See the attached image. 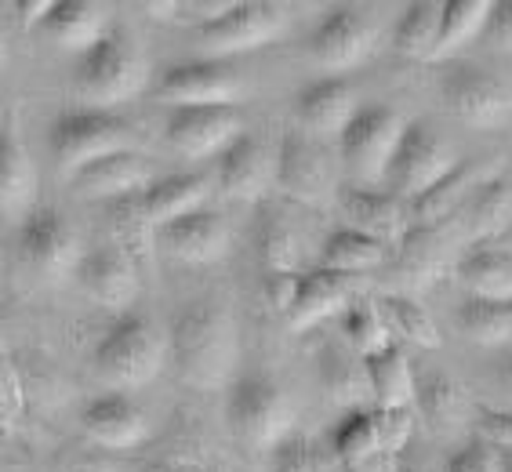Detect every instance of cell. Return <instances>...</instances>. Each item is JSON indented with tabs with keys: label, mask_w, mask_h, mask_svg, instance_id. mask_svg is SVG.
I'll return each instance as SVG.
<instances>
[{
	"label": "cell",
	"mask_w": 512,
	"mask_h": 472,
	"mask_svg": "<svg viewBox=\"0 0 512 472\" xmlns=\"http://www.w3.org/2000/svg\"><path fill=\"white\" fill-rule=\"evenodd\" d=\"M168 353L182 382L197 389H218L237 367V324L218 298H193L175 313Z\"/></svg>",
	"instance_id": "1"
},
{
	"label": "cell",
	"mask_w": 512,
	"mask_h": 472,
	"mask_svg": "<svg viewBox=\"0 0 512 472\" xmlns=\"http://www.w3.org/2000/svg\"><path fill=\"white\" fill-rule=\"evenodd\" d=\"M146 77L149 69L142 51L120 30H109L99 44H91L73 62V91L80 102H88V109H106L135 99L146 88Z\"/></svg>",
	"instance_id": "2"
},
{
	"label": "cell",
	"mask_w": 512,
	"mask_h": 472,
	"mask_svg": "<svg viewBox=\"0 0 512 472\" xmlns=\"http://www.w3.org/2000/svg\"><path fill=\"white\" fill-rule=\"evenodd\" d=\"M226 425L244 447L273 451L295 433V407L269 374H240L226 393Z\"/></svg>",
	"instance_id": "3"
},
{
	"label": "cell",
	"mask_w": 512,
	"mask_h": 472,
	"mask_svg": "<svg viewBox=\"0 0 512 472\" xmlns=\"http://www.w3.org/2000/svg\"><path fill=\"white\" fill-rule=\"evenodd\" d=\"M135 128L113 109H66L51 120L48 128V149L59 175L73 178L84 164L120 149H135Z\"/></svg>",
	"instance_id": "4"
},
{
	"label": "cell",
	"mask_w": 512,
	"mask_h": 472,
	"mask_svg": "<svg viewBox=\"0 0 512 472\" xmlns=\"http://www.w3.org/2000/svg\"><path fill=\"white\" fill-rule=\"evenodd\" d=\"M168 360V338L160 335L149 316L128 313L109 327L95 345V371L109 385L120 389H142L160 374Z\"/></svg>",
	"instance_id": "5"
},
{
	"label": "cell",
	"mask_w": 512,
	"mask_h": 472,
	"mask_svg": "<svg viewBox=\"0 0 512 472\" xmlns=\"http://www.w3.org/2000/svg\"><path fill=\"white\" fill-rule=\"evenodd\" d=\"M404 128L407 120L393 106L367 102V106L356 109L353 120L338 135V153H342V164L349 171V178H353V186H382Z\"/></svg>",
	"instance_id": "6"
},
{
	"label": "cell",
	"mask_w": 512,
	"mask_h": 472,
	"mask_svg": "<svg viewBox=\"0 0 512 472\" xmlns=\"http://www.w3.org/2000/svg\"><path fill=\"white\" fill-rule=\"evenodd\" d=\"M291 26L284 4H269V0H244V4H229L215 22H207L197 30V48L204 59L233 62V55L258 51L280 40Z\"/></svg>",
	"instance_id": "7"
},
{
	"label": "cell",
	"mask_w": 512,
	"mask_h": 472,
	"mask_svg": "<svg viewBox=\"0 0 512 472\" xmlns=\"http://www.w3.org/2000/svg\"><path fill=\"white\" fill-rule=\"evenodd\" d=\"M454 164H458V157L451 153L444 135L436 131L433 120H407L400 146H396L389 171H385V186H389L393 197L411 204L429 186H436Z\"/></svg>",
	"instance_id": "8"
},
{
	"label": "cell",
	"mask_w": 512,
	"mask_h": 472,
	"mask_svg": "<svg viewBox=\"0 0 512 472\" xmlns=\"http://www.w3.org/2000/svg\"><path fill=\"white\" fill-rule=\"evenodd\" d=\"M276 189L295 204H324L335 197V160L320 138L302 128L287 131L276 146Z\"/></svg>",
	"instance_id": "9"
},
{
	"label": "cell",
	"mask_w": 512,
	"mask_h": 472,
	"mask_svg": "<svg viewBox=\"0 0 512 472\" xmlns=\"http://www.w3.org/2000/svg\"><path fill=\"white\" fill-rule=\"evenodd\" d=\"M378 44V19L367 8L356 4H338L316 22L309 33V59L327 73H345L375 51Z\"/></svg>",
	"instance_id": "10"
},
{
	"label": "cell",
	"mask_w": 512,
	"mask_h": 472,
	"mask_svg": "<svg viewBox=\"0 0 512 472\" xmlns=\"http://www.w3.org/2000/svg\"><path fill=\"white\" fill-rule=\"evenodd\" d=\"M15 251H19L26 266L44 276H59L77 269L80 255H84L73 222L51 204H40L22 215L19 233H15Z\"/></svg>",
	"instance_id": "11"
},
{
	"label": "cell",
	"mask_w": 512,
	"mask_h": 472,
	"mask_svg": "<svg viewBox=\"0 0 512 472\" xmlns=\"http://www.w3.org/2000/svg\"><path fill=\"white\" fill-rule=\"evenodd\" d=\"M244 77L233 62L193 59L171 66L157 84V99L171 106H237L244 99Z\"/></svg>",
	"instance_id": "12"
},
{
	"label": "cell",
	"mask_w": 512,
	"mask_h": 472,
	"mask_svg": "<svg viewBox=\"0 0 512 472\" xmlns=\"http://www.w3.org/2000/svg\"><path fill=\"white\" fill-rule=\"evenodd\" d=\"M462 233H465L462 215L447 218L440 226L411 229L396 244V255H393V280L400 284L396 295H411L418 287H429L433 280H440V273L451 262V251L458 247Z\"/></svg>",
	"instance_id": "13"
},
{
	"label": "cell",
	"mask_w": 512,
	"mask_h": 472,
	"mask_svg": "<svg viewBox=\"0 0 512 472\" xmlns=\"http://www.w3.org/2000/svg\"><path fill=\"white\" fill-rule=\"evenodd\" d=\"M440 91L454 117L469 128H498L512 117V91L480 66H451Z\"/></svg>",
	"instance_id": "14"
},
{
	"label": "cell",
	"mask_w": 512,
	"mask_h": 472,
	"mask_svg": "<svg viewBox=\"0 0 512 472\" xmlns=\"http://www.w3.org/2000/svg\"><path fill=\"white\" fill-rule=\"evenodd\" d=\"M240 131L244 117L237 106H175L164 124L168 146L189 160L218 157Z\"/></svg>",
	"instance_id": "15"
},
{
	"label": "cell",
	"mask_w": 512,
	"mask_h": 472,
	"mask_svg": "<svg viewBox=\"0 0 512 472\" xmlns=\"http://www.w3.org/2000/svg\"><path fill=\"white\" fill-rule=\"evenodd\" d=\"M215 182L229 200H258L276 186V149L255 131H240L222 153H218Z\"/></svg>",
	"instance_id": "16"
},
{
	"label": "cell",
	"mask_w": 512,
	"mask_h": 472,
	"mask_svg": "<svg viewBox=\"0 0 512 472\" xmlns=\"http://www.w3.org/2000/svg\"><path fill=\"white\" fill-rule=\"evenodd\" d=\"M494 175H498V168L487 164V160H473V157L458 160L436 186H429L422 197H414L411 204H407L411 229L440 226L447 218H458L465 211V204H469Z\"/></svg>",
	"instance_id": "17"
},
{
	"label": "cell",
	"mask_w": 512,
	"mask_h": 472,
	"mask_svg": "<svg viewBox=\"0 0 512 472\" xmlns=\"http://www.w3.org/2000/svg\"><path fill=\"white\" fill-rule=\"evenodd\" d=\"M153 182H157V175H153L149 157H142L138 149H120V153H109V157L84 164L77 175L69 178V189H73L80 200L113 204V200L146 193Z\"/></svg>",
	"instance_id": "18"
},
{
	"label": "cell",
	"mask_w": 512,
	"mask_h": 472,
	"mask_svg": "<svg viewBox=\"0 0 512 472\" xmlns=\"http://www.w3.org/2000/svg\"><path fill=\"white\" fill-rule=\"evenodd\" d=\"M73 280L91 302L106 309H128L138 298V262L117 244H99L84 251L73 269Z\"/></svg>",
	"instance_id": "19"
},
{
	"label": "cell",
	"mask_w": 512,
	"mask_h": 472,
	"mask_svg": "<svg viewBox=\"0 0 512 472\" xmlns=\"http://www.w3.org/2000/svg\"><path fill=\"white\" fill-rule=\"evenodd\" d=\"M338 207H342L345 229L371 236L378 244L393 251L407 233H411V215L400 197L389 189H367V186H345L338 189Z\"/></svg>",
	"instance_id": "20"
},
{
	"label": "cell",
	"mask_w": 512,
	"mask_h": 472,
	"mask_svg": "<svg viewBox=\"0 0 512 472\" xmlns=\"http://www.w3.org/2000/svg\"><path fill=\"white\" fill-rule=\"evenodd\" d=\"M229 222L226 215H218L211 207L189 211V215L175 218L168 226L157 229V247L168 251L171 258L186 262V266H211L229 251Z\"/></svg>",
	"instance_id": "21"
},
{
	"label": "cell",
	"mask_w": 512,
	"mask_h": 472,
	"mask_svg": "<svg viewBox=\"0 0 512 472\" xmlns=\"http://www.w3.org/2000/svg\"><path fill=\"white\" fill-rule=\"evenodd\" d=\"M356 109H360L356 88H353V80H345V77L313 80L309 88L298 91V99H295L298 128L306 131V135L320 138V142L342 135Z\"/></svg>",
	"instance_id": "22"
},
{
	"label": "cell",
	"mask_w": 512,
	"mask_h": 472,
	"mask_svg": "<svg viewBox=\"0 0 512 472\" xmlns=\"http://www.w3.org/2000/svg\"><path fill=\"white\" fill-rule=\"evenodd\" d=\"M80 425L91 436V443H99L106 451H131L149 436L146 411L124 393H106L91 400L80 414Z\"/></svg>",
	"instance_id": "23"
},
{
	"label": "cell",
	"mask_w": 512,
	"mask_h": 472,
	"mask_svg": "<svg viewBox=\"0 0 512 472\" xmlns=\"http://www.w3.org/2000/svg\"><path fill=\"white\" fill-rule=\"evenodd\" d=\"M353 280L356 276L331 273V269H313V273L298 276L295 302L287 309V327L291 331H313L316 324H324L327 316L345 313L353 305Z\"/></svg>",
	"instance_id": "24"
},
{
	"label": "cell",
	"mask_w": 512,
	"mask_h": 472,
	"mask_svg": "<svg viewBox=\"0 0 512 472\" xmlns=\"http://www.w3.org/2000/svg\"><path fill=\"white\" fill-rule=\"evenodd\" d=\"M458 284L476 302H512V251L498 244H473L454 262Z\"/></svg>",
	"instance_id": "25"
},
{
	"label": "cell",
	"mask_w": 512,
	"mask_h": 472,
	"mask_svg": "<svg viewBox=\"0 0 512 472\" xmlns=\"http://www.w3.org/2000/svg\"><path fill=\"white\" fill-rule=\"evenodd\" d=\"M40 33H44L55 48L84 55L91 44H99L109 33L106 8H102V4H88V0H55L44 26H40Z\"/></svg>",
	"instance_id": "26"
},
{
	"label": "cell",
	"mask_w": 512,
	"mask_h": 472,
	"mask_svg": "<svg viewBox=\"0 0 512 472\" xmlns=\"http://www.w3.org/2000/svg\"><path fill=\"white\" fill-rule=\"evenodd\" d=\"M364 371H367V389L375 396L378 411H411L414 400H418V378L411 371L404 345L393 342L382 353L367 356Z\"/></svg>",
	"instance_id": "27"
},
{
	"label": "cell",
	"mask_w": 512,
	"mask_h": 472,
	"mask_svg": "<svg viewBox=\"0 0 512 472\" xmlns=\"http://www.w3.org/2000/svg\"><path fill=\"white\" fill-rule=\"evenodd\" d=\"M33 197H37V171L26 153L19 128L4 124L0 128V215H26L33 211Z\"/></svg>",
	"instance_id": "28"
},
{
	"label": "cell",
	"mask_w": 512,
	"mask_h": 472,
	"mask_svg": "<svg viewBox=\"0 0 512 472\" xmlns=\"http://www.w3.org/2000/svg\"><path fill=\"white\" fill-rule=\"evenodd\" d=\"M207 197H211V178L200 175V171H186V175L157 178L142 193V207H146L153 229H160L175 222V218L189 215V211H200L207 204Z\"/></svg>",
	"instance_id": "29"
},
{
	"label": "cell",
	"mask_w": 512,
	"mask_h": 472,
	"mask_svg": "<svg viewBox=\"0 0 512 472\" xmlns=\"http://www.w3.org/2000/svg\"><path fill=\"white\" fill-rule=\"evenodd\" d=\"M465 236L476 244H498L512 226V182L498 171L462 211Z\"/></svg>",
	"instance_id": "30"
},
{
	"label": "cell",
	"mask_w": 512,
	"mask_h": 472,
	"mask_svg": "<svg viewBox=\"0 0 512 472\" xmlns=\"http://www.w3.org/2000/svg\"><path fill=\"white\" fill-rule=\"evenodd\" d=\"M258 258H262L266 273H302L306 240L291 222V215L280 207H269L258 222Z\"/></svg>",
	"instance_id": "31"
},
{
	"label": "cell",
	"mask_w": 512,
	"mask_h": 472,
	"mask_svg": "<svg viewBox=\"0 0 512 472\" xmlns=\"http://www.w3.org/2000/svg\"><path fill=\"white\" fill-rule=\"evenodd\" d=\"M385 258H389V247L345 226L335 229L324 240V247H320V269H331V273H342V276L371 273V269L382 266Z\"/></svg>",
	"instance_id": "32"
},
{
	"label": "cell",
	"mask_w": 512,
	"mask_h": 472,
	"mask_svg": "<svg viewBox=\"0 0 512 472\" xmlns=\"http://www.w3.org/2000/svg\"><path fill=\"white\" fill-rule=\"evenodd\" d=\"M440 15H444V4H433V0L407 4L393 30V48L404 59L433 62L436 44H440Z\"/></svg>",
	"instance_id": "33"
},
{
	"label": "cell",
	"mask_w": 512,
	"mask_h": 472,
	"mask_svg": "<svg viewBox=\"0 0 512 472\" xmlns=\"http://www.w3.org/2000/svg\"><path fill=\"white\" fill-rule=\"evenodd\" d=\"M491 0H447L444 15H440V44H436V59H451L454 51H462L465 44H473L483 37L487 22H491Z\"/></svg>",
	"instance_id": "34"
},
{
	"label": "cell",
	"mask_w": 512,
	"mask_h": 472,
	"mask_svg": "<svg viewBox=\"0 0 512 472\" xmlns=\"http://www.w3.org/2000/svg\"><path fill=\"white\" fill-rule=\"evenodd\" d=\"M342 338L360 360L389 349L393 345V331H389L382 305L371 302V298H353V305L342 313Z\"/></svg>",
	"instance_id": "35"
},
{
	"label": "cell",
	"mask_w": 512,
	"mask_h": 472,
	"mask_svg": "<svg viewBox=\"0 0 512 472\" xmlns=\"http://www.w3.org/2000/svg\"><path fill=\"white\" fill-rule=\"evenodd\" d=\"M378 305H382L385 320H389V331H393L396 338H404V342L418 345V349H440V345H444L436 320L414 295H389Z\"/></svg>",
	"instance_id": "36"
},
{
	"label": "cell",
	"mask_w": 512,
	"mask_h": 472,
	"mask_svg": "<svg viewBox=\"0 0 512 472\" xmlns=\"http://www.w3.org/2000/svg\"><path fill=\"white\" fill-rule=\"evenodd\" d=\"M109 215V226H113V244L124 247L131 258H142L149 251V247L157 244V229H153V222H149L146 207H142V193H135V197H124V200H113V204L106 207Z\"/></svg>",
	"instance_id": "37"
},
{
	"label": "cell",
	"mask_w": 512,
	"mask_h": 472,
	"mask_svg": "<svg viewBox=\"0 0 512 472\" xmlns=\"http://www.w3.org/2000/svg\"><path fill=\"white\" fill-rule=\"evenodd\" d=\"M331 454L345 465H364L367 458H375L378 451V429H375V411L353 407L342 414V422L331 433Z\"/></svg>",
	"instance_id": "38"
},
{
	"label": "cell",
	"mask_w": 512,
	"mask_h": 472,
	"mask_svg": "<svg viewBox=\"0 0 512 472\" xmlns=\"http://www.w3.org/2000/svg\"><path fill=\"white\" fill-rule=\"evenodd\" d=\"M414 407L422 411V418L433 429H451L465 418V393L462 385L451 382L447 374H429L425 382H418V400Z\"/></svg>",
	"instance_id": "39"
},
{
	"label": "cell",
	"mask_w": 512,
	"mask_h": 472,
	"mask_svg": "<svg viewBox=\"0 0 512 472\" xmlns=\"http://www.w3.org/2000/svg\"><path fill=\"white\" fill-rule=\"evenodd\" d=\"M458 327L465 338L483 345H509L512 342V302H469L458 309Z\"/></svg>",
	"instance_id": "40"
},
{
	"label": "cell",
	"mask_w": 512,
	"mask_h": 472,
	"mask_svg": "<svg viewBox=\"0 0 512 472\" xmlns=\"http://www.w3.org/2000/svg\"><path fill=\"white\" fill-rule=\"evenodd\" d=\"M320 378H324L327 393H335L338 400H356L367 389V371L364 360L349 349V345H327L320 353ZM371 393V389H367Z\"/></svg>",
	"instance_id": "41"
},
{
	"label": "cell",
	"mask_w": 512,
	"mask_h": 472,
	"mask_svg": "<svg viewBox=\"0 0 512 472\" xmlns=\"http://www.w3.org/2000/svg\"><path fill=\"white\" fill-rule=\"evenodd\" d=\"M273 472H331V458L316 440L291 433L273 447Z\"/></svg>",
	"instance_id": "42"
},
{
	"label": "cell",
	"mask_w": 512,
	"mask_h": 472,
	"mask_svg": "<svg viewBox=\"0 0 512 472\" xmlns=\"http://www.w3.org/2000/svg\"><path fill=\"white\" fill-rule=\"evenodd\" d=\"M375 429H378V451L400 454L414 436V414L411 411H378L375 407Z\"/></svg>",
	"instance_id": "43"
},
{
	"label": "cell",
	"mask_w": 512,
	"mask_h": 472,
	"mask_svg": "<svg viewBox=\"0 0 512 472\" xmlns=\"http://www.w3.org/2000/svg\"><path fill=\"white\" fill-rule=\"evenodd\" d=\"M498 465H502V451L498 447L483 440H469L447 458L444 472H498Z\"/></svg>",
	"instance_id": "44"
},
{
	"label": "cell",
	"mask_w": 512,
	"mask_h": 472,
	"mask_svg": "<svg viewBox=\"0 0 512 472\" xmlns=\"http://www.w3.org/2000/svg\"><path fill=\"white\" fill-rule=\"evenodd\" d=\"M476 440L491 443L498 451H512V411L480 407L476 411Z\"/></svg>",
	"instance_id": "45"
},
{
	"label": "cell",
	"mask_w": 512,
	"mask_h": 472,
	"mask_svg": "<svg viewBox=\"0 0 512 472\" xmlns=\"http://www.w3.org/2000/svg\"><path fill=\"white\" fill-rule=\"evenodd\" d=\"M22 414V382L15 367H11L8 353L0 349V425H15Z\"/></svg>",
	"instance_id": "46"
},
{
	"label": "cell",
	"mask_w": 512,
	"mask_h": 472,
	"mask_svg": "<svg viewBox=\"0 0 512 472\" xmlns=\"http://www.w3.org/2000/svg\"><path fill=\"white\" fill-rule=\"evenodd\" d=\"M483 48L498 51V55H512V0H502L491 8V22L483 30Z\"/></svg>",
	"instance_id": "47"
},
{
	"label": "cell",
	"mask_w": 512,
	"mask_h": 472,
	"mask_svg": "<svg viewBox=\"0 0 512 472\" xmlns=\"http://www.w3.org/2000/svg\"><path fill=\"white\" fill-rule=\"evenodd\" d=\"M298 276H302V273H266V280H262V291H266V302L273 305L276 313L287 316V309H291V302H295Z\"/></svg>",
	"instance_id": "48"
},
{
	"label": "cell",
	"mask_w": 512,
	"mask_h": 472,
	"mask_svg": "<svg viewBox=\"0 0 512 472\" xmlns=\"http://www.w3.org/2000/svg\"><path fill=\"white\" fill-rule=\"evenodd\" d=\"M51 4H55V0H19V4H15V15H19L22 30H40L44 19H48Z\"/></svg>",
	"instance_id": "49"
},
{
	"label": "cell",
	"mask_w": 512,
	"mask_h": 472,
	"mask_svg": "<svg viewBox=\"0 0 512 472\" xmlns=\"http://www.w3.org/2000/svg\"><path fill=\"white\" fill-rule=\"evenodd\" d=\"M498 385L512 396V349H505V356L498 360Z\"/></svg>",
	"instance_id": "50"
},
{
	"label": "cell",
	"mask_w": 512,
	"mask_h": 472,
	"mask_svg": "<svg viewBox=\"0 0 512 472\" xmlns=\"http://www.w3.org/2000/svg\"><path fill=\"white\" fill-rule=\"evenodd\" d=\"M8 66V40H4V30H0V69Z\"/></svg>",
	"instance_id": "51"
},
{
	"label": "cell",
	"mask_w": 512,
	"mask_h": 472,
	"mask_svg": "<svg viewBox=\"0 0 512 472\" xmlns=\"http://www.w3.org/2000/svg\"><path fill=\"white\" fill-rule=\"evenodd\" d=\"M498 472H512V451H502V465H498Z\"/></svg>",
	"instance_id": "52"
},
{
	"label": "cell",
	"mask_w": 512,
	"mask_h": 472,
	"mask_svg": "<svg viewBox=\"0 0 512 472\" xmlns=\"http://www.w3.org/2000/svg\"><path fill=\"white\" fill-rule=\"evenodd\" d=\"M153 472H193V469H186V465H157Z\"/></svg>",
	"instance_id": "53"
},
{
	"label": "cell",
	"mask_w": 512,
	"mask_h": 472,
	"mask_svg": "<svg viewBox=\"0 0 512 472\" xmlns=\"http://www.w3.org/2000/svg\"><path fill=\"white\" fill-rule=\"evenodd\" d=\"M498 247H505V251H512V226L502 233V240H498Z\"/></svg>",
	"instance_id": "54"
}]
</instances>
